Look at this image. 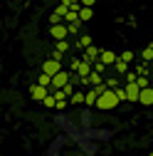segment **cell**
Here are the masks:
<instances>
[{"instance_id": "13", "label": "cell", "mask_w": 153, "mask_h": 156, "mask_svg": "<svg viewBox=\"0 0 153 156\" xmlns=\"http://www.w3.org/2000/svg\"><path fill=\"white\" fill-rule=\"evenodd\" d=\"M97 99H99V92L94 89V87H89V89L84 92V104H87V107H97Z\"/></svg>"}, {"instance_id": "8", "label": "cell", "mask_w": 153, "mask_h": 156, "mask_svg": "<svg viewBox=\"0 0 153 156\" xmlns=\"http://www.w3.org/2000/svg\"><path fill=\"white\" fill-rule=\"evenodd\" d=\"M94 42H91V35H87V32H82L79 37H76V42L72 45V50H76V52H84L87 47H91Z\"/></svg>"}, {"instance_id": "23", "label": "cell", "mask_w": 153, "mask_h": 156, "mask_svg": "<svg viewBox=\"0 0 153 156\" xmlns=\"http://www.w3.org/2000/svg\"><path fill=\"white\" fill-rule=\"evenodd\" d=\"M106 89H119L121 87V77H109V80H104Z\"/></svg>"}, {"instance_id": "4", "label": "cell", "mask_w": 153, "mask_h": 156, "mask_svg": "<svg viewBox=\"0 0 153 156\" xmlns=\"http://www.w3.org/2000/svg\"><path fill=\"white\" fill-rule=\"evenodd\" d=\"M69 74H72L69 69H62V72H57V74L52 77V84H49V92H52V89H62L64 84H69Z\"/></svg>"}, {"instance_id": "9", "label": "cell", "mask_w": 153, "mask_h": 156, "mask_svg": "<svg viewBox=\"0 0 153 156\" xmlns=\"http://www.w3.org/2000/svg\"><path fill=\"white\" fill-rule=\"evenodd\" d=\"M116 60H119V55L114 52V50H101V55H99V62H101L104 67H114Z\"/></svg>"}, {"instance_id": "30", "label": "cell", "mask_w": 153, "mask_h": 156, "mask_svg": "<svg viewBox=\"0 0 153 156\" xmlns=\"http://www.w3.org/2000/svg\"><path fill=\"white\" fill-rule=\"evenodd\" d=\"M79 62H82V55L79 57H72V60H69V72H74L76 67H79Z\"/></svg>"}, {"instance_id": "11", "label": "cell", "mask_w": 153, "mask_h": 156, "mask_svg": "<svg viewBox=\"0 0 153 156\" xmlns=\"http://www.w3.org/2000/svg\"><path fill=\"white\" fill-rule=\"evenodd\" d=\"M124 89H126V102H138L141 89H138V84H136V82H133V84H124Z\"/></svg>"}, {"instance_id": "25", "label": "cell", "mask_w": 153, "mask_h": 156, "mask_svg": "<svg viewBox=\"0 0 153 156\" xmlns=\"http://www.w3.org/2000/svg\"><path fill=\"white\" fill-rule=\"evenodd\" d=\"M121 80H124V84H133V82H136V80H138V74H136V72H133V69H128V72H126V74L121 77Z\"/></svg>"}, {"instance_id": "14", "label": "cell", "mask_w": 153, "mask_h": 156, "mask_svg": "<svg viewBox=\"0 0 153 156\" xmlns=\"http://www.w3.org/2000/svg\"><path fill=\"white\" fill-rule=\"evenodd\" d=\"M91 72H94V69H91V65H89V62H84V60L79 62V67L74 69V74H79V80H87Z\"/></svg>"}, {"instance_id": "31", "label": "cell", "mask_w": 153, "mask_h": 156, "mask_svg": "<svg viewBox=\"0 0 153 156\" xmlns=\"http://www.w3.org/2000/svg\"><path fill=\"white\" fill-rule=\"evenodd\" d=\"M114 92H116V99H119V102H126V89H124V84H121L119 89H114Z\"/></svg>"}, {"instance_id": "12", "label": "cell", "mask_w": 153, "mask_h": 156, "mask_svg": "<svg viewBox=\"0 0 153 156\" xmlns=\"http://www.w3.org/2000/svg\"><path fill=\"white\" fill-rule=\"evenodd\" d=\"M138 104H143V107H151V104H153V87L141 89V94H138Z\"/></svg>"}, {"instance_id": "34", "label": "cell", "mask_w": 153, "mask_h": 156, "mask_svg": "<svg viewBox=\"0 0 153 156\" xmlns=\"http://www.w3.org/2000/svg\"><path fill=\"white\" fill-rule=\"evenodd\" d=\"M49 23H52V25H59V23H62V17L57 15V12H52V15H49Z\"/></svg>"}, {"instance_id": "28", "label": "cell", "mask_w": 153, "mask_h": 156, "mask_svg": "<svg viewBox=\"0 0 153 156\" xmlns=\"http://www.w3.org/2000/svg\"><path fill=\"white\" fill-rule=\"evenodd\" d=\"M136 84H138V89H146V87H151V77H138V80H136Z\"/></svg>"}, {"instance_id": "35", "label": "cell", "mask_w": 153, "mask_h": 156, "mask_svg": "<svg viewBox=\"0 0 153 156\" xmlns=\"http://www.w3.org/2000/svg\"><path fill=\"white\" fill-rule=\"evenodd\" d=\"M79 5L82 8H94V5H97V0H79Z\"/></svg>"}, {"instance_id": "27", "label": "cell", "mask_w": 153, "mask_h": 156, "mask_svg": "<svg viewBox=\"0 0 153 156\" xmlns=\"http://www.w3.org/2000/svg\"><path fill=\"white\" fill-rule=\"evenodd\" d=\"M37 84H42V87H47V89H49V84H52V77L40 72V80H37Z\"/></svg>"}, {"instance_id": "36", "label": "cell", "mask_w": 153, "mask_h": 156, "mask_svg": "<svg viewBox=\"0 0 153 156\" xmlns=\"http://www.w3.org/2000/svg\"><path fill=\"white\" fill-rule=\"evenodd\" d=\"M151 87H153V74H151Z\"/></svg>"}, {"instance_id": "15", "label": "cell", "mask_w": 153, "mask_h": 156, "mask_svg": "<svg viewBox=\"0 0 153 156\" xmlns=\"http://www.w3.org/2000/svg\"><path fill=\"white\" fill-rule=\"evenodd\" d=\"M114 74H116V77H124L128 69H131V65H126V62H121V60H116V62H114Z\"/></svg>"}, {"instance_id": "29", "label": "cell", "mask_w": 153, "mask_h": 156, "mask_svg": "<svg viewBox=\"0 0 153 156\" xmlns=\"http://www.w3.org/2000/svg\"><path fill=\"white\" fill-rule=\"evenodd\" d=\"M74 89H76V87H74V84H64V87H62V89H59V92H62V94H64V97H67V99H69V97H72V92H74Z\"/></svg>"}, {"instance_id": "33", "label": "cell", "mask_w": 153, "mask_h": 156, "mask_svg": "<svg viewBox=\"0 0 153 156\" xmlns=\"http://www.w3.org/2000/svg\"><path fill=\"white\" fill-rule=\"evenodd\" d=\"M67 10H69V8L59 3V5H57V10H54V12H57V15H59V17H64V15H67Z\"/></svg>"}, {"instance_id": "16", "label": "cell", "mask_w": 153, "mask_h": 156, "mask_svg": "<svg viewBox=\"0 0 153 156\" xmlns=\"http://www.w3.org/2000/svg\"><path fill=\"white\" fill-rule=\"evenodd\" d=\"M133 72H136L138 77H151V74H153V69H151V65H146V62H138L136 67H133Z\"/></svg>"}, {"instance_id": "24", "label": "cell", "mask_w": 153, "mask_h": 156, "mask_svg": "<svg viewBox=\"0 0 153 156\" xmlns=\"http://www.w3.org/2000/svg\"><path fill=\"white\" fill-rule=\"evenodd\" d=\"M79 30H82V23H69V25H67V32H69L72 37H79V35H82Z\"/></svg>"}, {"instance_id": "5", "label": "cell", "mask_w": 153, "mask_h": 156, "mask_svg": "<svg viewBox=\"0 0 153 156\" xmlns=\"http://www.w3.org/2000/svg\"><path fill=\"white\" fill-rule=\"evenodd\" d=\"M69 50H72V42H69V40H59V42L54 45V50H52V60H59V62H62L64 55H67Z\"/></svg>"}, {"instance_id": "3", "label": "cell", "mask_w": 153, "mask_h": 156, "mask_svg": "<svg viewBox=\"0 0 153 156\" xmlns=\"http://www.w3.org/2000/svg\"><path fill=\"white\" fill-rule=\"evenodd\" d=\"M64 67H62V62L59 60H52V57H49V60H45L42 65H40V72L42 74H49V77H54L57 72H62Z\"/></svg>"}, {"instance_id": "37", "label": "cell", "mask_w": 153, "mask_h": 156, "mask_svg": "<svg viewBox=\"0 0 153 156\" xmlns=\"http://www.w3.org/2000/svg\"><path fill=\"white\" fill-rule=\"evenodd\" d=\"M72 3H79V0H72Z\"/></svg>"}, {"instance_id": "20", "label": "cell", "mask_w": 153, "mask_h": 156, "mask_svg": "<svg viewBox=\"0 0 153 156\" xmlns=\"http://www.w3.org/2000/svg\"><path fill=\"white\" fill-rule=\"evenodd\" d=\"M141 62H146V65L153 62V45H148V47L141 50Z\"/></svg>"}, {"instance_id": "22", "label": "cell", "mask_w": 153, "mask_h": 156, "mask_svg": "<svg viewBox=\"0 0 153 156\" xmlns=\"http://www.w3.org/2000/svg\"><path fill=\"white\" fill-rule=\"evenodd\" d=\"M119 60H121V62H126V65H131L133 60H136V52H131V50H124V52L119 55Z\"/></svg>"}, {"instance_id": "17", "label": "cell", "mask_w": 153, "mask_h": 156, "mask_svg": "<svg viewBox=\"0 0 153 156\" xmlns=\"http://www.w3.org/2000/svg\"><path fill=\"white\" fill-rule=\"evenodd\" d=\"M69 104H72V107L84 104V92H82V89H74V92H72V97H69Z\"/></svg>"}, {"instance_id": "2", "label": "cell", "mask_w": 153, "mask_h": 156, "mask_svg": "<svg viewBox=\"0 0 153 156\" xmlns=\"http://www.w3.org/2000/svg\"><path fill=\"white\" fill-rule=\"evenodd\" d=\"M116 107H119L116 92H114V89H106L104 94H99V99H97V107H94V109H101V112H111V109H116Z\"/></svg>"}, {"instance_id": "1", "label": "cell", "mask_w": 153, "mask_h": 156, "mask_svg": "<svg viewBox=\"0 0 153 156\" xmlns=\"http://www.w3.org/2000/svg\"><path fill=\"white\" fill-rule=\"evenodd\" d=\"M52 156H84L82 154V146L67 139V136H62V139H57L54 146H52Z\"/></svg>"}, {"instance_id": "6", "label": "cell", "mask_w": 153, "mask_h": 156, "mask_svg": "<svg viewBox=\"0 0 153 156\" xmlns=\"http://www.w3.org/2000/svg\"><path fill=\"white\" fill-rule=\"evenodd\" d=\"M99 55H101V47L91 45V47H87V50L82 52V60H84V62H89V65H94V62L99 60Z\"/></svg>"}, {"instance_id": "18", "label": "cell", "mask_w": 153, "mask_h": 156, "mask_svg": "<svg viewBox=\"0 0 153 156\" xmlns=\"http://www.w3.org/2000/svg\"><path fill=\"white\" fill-rule=\"evenodd\" d=\"M87 82H89V87H99V84H104V77H101L99 72H91V74L87 77Z\"/></svg>"}, {"instance_id": "10", "label": "cell", "mask_w": 153, "mask_h": 156, "mask_svg": "<svg viewBox=\"0 0 153 156\" xmlns=\"http://www.w3.org/2000/svg\"><path fill=\"white\" fill-rule=\"evenodd\" d=\"M47 94H49V89H47V87H42V84H32V87H30V97H32L35 102H42Z\"/></svg>"}, {"instance_id": "26", "label": "cell", "mask_w": 153, "mask_h": 156, "mask_svg": "<svg viewBox=\"0 0 153 156\" xmlns=\"http://www.w3.org/2000/svg\"><path fill=\"white\" fill-rule=\"evenodd\" d=\"M40 104H42V107H47V109H54V104H57V102H54V94H52V92H49V94H47V97H45V99H42V102H40Z\"/></svg>"}, {"instance_id": "19", "label": "cell", "mask_w": 153, "mask_h": 156, "mask_svg": "<svg viewBox=\"0 0 153 156\" xmlns=\"http://www.w3.org/2000/svg\"><path fill=\"white\" fill-rule=\"evenodd\" d=\"M94 17V8H79V23H89Z\"/></svg>"}, {"instance_id": "32", "label": "cell", "mask_w": 153, "mask_h": 156, "mask_svg": "<svg viewBox=\"0 0 153 156\" xmlns=\"http://www.w3.org/2000/svg\"><path fill=\"white\" fill-rule=\"evenodd\" d=\"M91 69H94V72H99V74H104V72H106L109 67H104V65H101V62L97 60V62H94V65H91Z\"/></svg>"}, {"instance_id": "21", "label": "cell", "mask_w": 153, "mask_h": 156, "mask_svg": "<svg viewBox=\"0 0 153 156\" xmlns=\"http://www.w3.org/2000/svg\"><path fill=\"white\" fill-rule=\"evenodd\" d=\"M62 23H64V25H69V23H79V12H76V10H67V15L62 17Z\"/></svg>"}, {"instance_id": "7", "label": "cell", "mask_w": 153, "mask_h": 156, "mask_svg": "<svg viewBox=\"0 0 153 156\" xmlns=\"http://www.w3.org/2000/svg\"><path fill=\"white\" fill-rule=\"evenodd\" d=\"M49 35L54 37V42L67 40V37H69V32H67V25H64V23H59V25H52V27H49Z\"/></svg>"}]
</instances>
